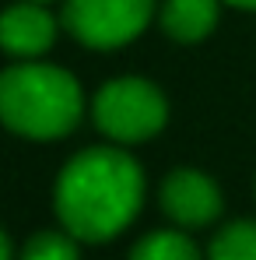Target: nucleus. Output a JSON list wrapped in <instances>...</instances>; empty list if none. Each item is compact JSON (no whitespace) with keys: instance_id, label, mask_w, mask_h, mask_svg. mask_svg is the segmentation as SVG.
Instances as JSON below:
<instances>
[{"instance_id":"obj_5","label":"nucleus","mask_w":256,"mask_h":260,"mask_svg":"<svg viewBox=\"0 0 256 260\" xmlns=\"http://www.w3.org/2000/svg\"><path fill=\"white\" fill-rule=\"evenodd\" d=\"M158 201H162V211L182 229H204V225L217 221L221 208H225L221 186L207 173L190 169V166H179L165 176Z\"/></svg>"},{"instance_id":"obj_6","label":"nucleus","mask_w":256,"mask_h":260,"mask_svg":"<svg viewBox=\"0 0 256 260\" xmlns=\"http://www.w3.org/2000/svg\"><path fill=\"white\" fill-rule=\"evenodd\" d=\"M63 21L35 0H18L0 11V49L18 60H39L53 49Z\"/></svg>"},{"instance_id":"obj_1","label":"nucleus","mask_w":256,"mask_h":260,"mask_svg":"<svg viewBox=\"0 0 256 260\" xmlns=\"http://www.w3.org/2000/svg\"><path fill=\"white\" fill-rule=\"evenodd\" d=\"M60 225L81 243L116 239L144 204V169L123 144H95L70 155L53 186Z\"/></svg>"},{"instance_id":"obj_10","label":"nucleus","mask_w":256,"mask_h":260,"mask_svg":"<svg viewBox=\"0 0 256 260\" xmlns=\"http://www.w3.org/2000/svg\"><path fill=\"white\" fill-rule=\"evenodd\" d=\"M78 243H81V239H78V236H70L67 229H63V232L46 229V232H35V236L25 243L21 260H81Z\"/></svg>"},{"instance_id":"obj_2","label":"nucleus","mask_w":256,"mask_h":260,"mask_svg":"<svg viewBox=\"0 0 256 260\" xmlns=\"http://www.w3.org/2000/svg\"><path fill=\"white\" fill-rule=\"evenodd\" d=\"M85 116V91L63 67L18 60L0 71V123L28 141H60Z\"/></svg>"},{"instance_id":"obj_9","label":"nucleus","mask_w":256,"mask_h":260,"mask_svg":"<svg viewBox=\"0 0 256 260\" xmlns=\"http://www.w3.org/2000/svg\"><path fill=\"white\" fill-rule=\"evenodd\" d=\"M207 260H256V221L242 218L225 225L211 239Z\"/></svg>"},{"instance_id":"obj_8","label":"nucleus","mask_w":256,"mask_h":260,"mask_svg":"<svg viewBox=\"0 0 256 260\" xmlns=\"http://www.w3.org/2000/svg\"><path fill=\"white\" fill-rule=\"evenodd\" d=\"M130 260H200V250L186 232L158 229V232H148L144 239H137V246L130 250Z\"/></svg>"},{"instance_id":"obj_3","label":"nucleus","mask_w":256,"mask_h":260,"mask_svg":"<svg viewBox=\"0 0 256 260\" xmlns=\"http://www.w3.org/2000/svg\"><path fill=\"white\" fill-rule=\"evenodd\" d=\"M91 120L102 137L113 144H140L162 134L169 123V99L162 88L148 78H113L95 91L91 99Z\"/></svg>"},{"instance_id":"obj_13","label":"nucleus","mask_w":256,"mask_h":260,"mask_svg":"<svg viewBox=\"0 0 256 260\" xmlns=\"http://www.w3.org/2000/svg\"><path fill=\"white\" fill-rule=\"evenodd\" d=\"M35 4H53V0H35Z\"/></svg>"},{"instance_id":"obj_7","label":"nucleus","mask_w":256,"mask_h":260,"mask_svg":"<svg viewBox=\"0 0 256 260\" xmlns=\"http://www.w3.org/2000/svg\"><path fill=\"white\" fill-rule=\"evenodd\" d=\"M221 4L225 0H165L158 7V21H162V32L175 39V43H204L217 28V18H221Z\"/></svg>"},{"instance_id":"obj_4","label":"nucleus","mask_w":256,"mask_h":260,"mask_svg":"<svg viewBox=\"0 0 256 260\" xmlns=\"http://www.w3.org/2000/svg\"><path fill=\"white\" fill-rule=\"evenodd\" d=\"M158 0H63L60 21L88 49H120L144 36Z\"/></svg>"},{"instance_id":"obj_12","label":"nucleus","mask_w":256,"mask_h":260,"mask_svg":"<svg viewBox=\"0 0 256 260\" xmlns=\"http://www.w3.org/2000/svg\"><path fill=\"white\" fill-rule=\"evenodd\" d=\"M225 4L235 11H256V0H225Z\"/></svg>"},{"instance_id":"obj_11","label":"nucleus","mask_w":256,"mask_h":260,"mask_svg":"<svg viewBox=\"0 0 256 260\" xmlns=\"http://www.w3.org/2000/svg\"><path fill=\"white\" fill-rule=\"evenodd\" d=\"M0 260H14V253H11V239H7L4 229H0Z\"/></svg>"}]
</instances>
